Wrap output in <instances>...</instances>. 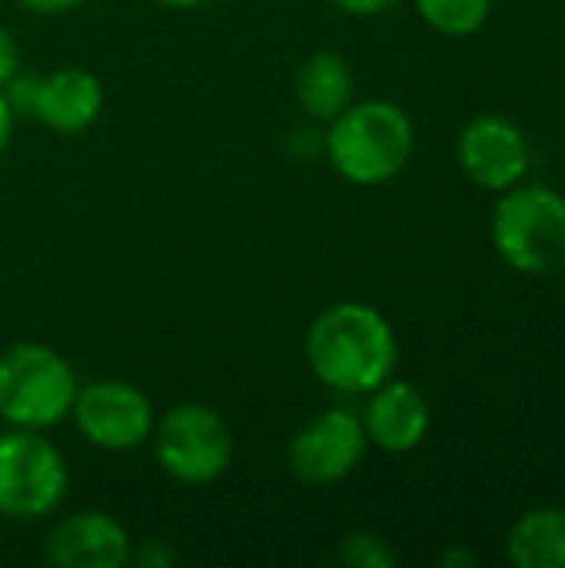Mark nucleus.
Returning a JSON list of instances; mask_svg holds the SVG:
<instances>
[{"instance_id":"f257e3e1","label":"nucleus","mask_w":565,"mask_h":568,"mask_svg":"<svg viewBox=\"0 0 565 568\" xmlns=\"http://www.w3.org/2000/svg\"><path fill=\"white\" fill-rule=\"evenodd\" d=\"M306 363L316 383L340 396H366L400 366L393 323L370 303L340 300L320 310L306 329Z\"/></svg>"},{"instance_id":"f03ea898","label":"nucleus","mask_w":565,"mask_h":568,"mask_svg":"<svg viewBox=\"0 0 565 568\" xmlns=\"http://www.w3.org/2000/svg\"><path fill=\"white\" fill-rule=\"evenodd\" d=\"M416 153L413 116L383 97L353 100L323 130V156L353 186L393 183Z\"/></svg>"},{"instance_id":"7ed1b4c3","label":"nucleus","mask_w":565,"mask_h":568,"mask_svg":"<svg viewBox=\"0 0 565 568\" xmlns=\"http://www.w3.org/2000/svg\"><path fill=\"white\" fill-rule=\"evenodd\" d=\"M80 379L70 359L37 339L0 349V423L50 433L73 413Z\"/></svg>"},{"instance_id":"20e7f679","label":"nucleus","mask_w":565,"mask_h":568,"mask_svg":"<svg viewBox=\"0 0 565 568\" xmlns=\"http://www.w3.org/2000/svg\"><path fill=\"white\" fill-rule=\"evenodd\" d=\"M496 256L523 276L565 273V196L543 183L500 193L490 216Z\"/></svg>"},{"instance_id":"39448f33","label":"nucleus","mask_w":565,"mask_h":568,"mask_svg":"<svg viewBox=\"0 0 565 568\" xmlns=\"http://www.w3.org/2000/svg\"><path fill=\"white\" fill-rule=\"evenodd\" d=\"M153 456L167 479L200 489L226 476L236 443L226 419L206 403H176L153 426Z\"/></svg>"},{"instance_id":"423d86ee","label":"nucleus","mask_w":565,"mask_h":568,"mask_svg":"<svg viewBox=\"0 0 565 568\" xmlns=\"http://www.w3.org/2000/svg\"><path fill=\"white\" fill-rule=\"evenodd\" d=\"M70 489L63 453L47 433L13 429L0 433V516L13 523H40L53 516Z\"/></svg>"},{"instance_id":"0eeeda50","label":"nucleus","mask_w":565,"mask_h":568,"mask_svg":"<svg viewBox=\"0 0 565 568\" xmlns=\"http://www.w3.org/2000/svg\"><path fill=\"white\" fill-rule=\"evenodd\" d=\"M70 419L90 446L103 453H133L150 443L157 409L150 396L127 379H90L80 383Z\"/></svg>"},{"instance_id":"6e6552de","label":"nucleus","mask_w":565,"mask_h":568,"mask_svg":"<svg viewBox=\"0 0 565 568\" xmlns=\"http://www.w3.org/2000/svg\"><path fill=\"white\" fill-rule=\"evenodd\" d=\"M370 439L360 413L330 406L306 419L286 443V466L306 486H336L366 459Z\"/></svg>"},{"instance_id":"1a4fd4ad","label":"nucleus","mask_w":565,"mask_h":568,"mask_svg":"<svg viewBox=\"0 0 565 568\" xmlns=\"http://www.w3.org/2000/svg\"><path fill=\"white\" fill-rule=\"evenodd\" d=\"M456 163L480 190L506 193L526 180L533 150L519 123L503 113H480L456 136Z\"/></svg>"},{"instance_id":"9d476101","label":"nucleus","mask_w":565,"mask_h":568,"mask_svg":"<svg viewBox=\"0 0 565 568\" xmlns=\"http://www.w3.org/2000/svg\"><path fill=\"white\" fill-rule=\"evenodd\" d=\"M43 559L57 568H123L133 559V539L117 516L80 509L47 532Z\"/></svg>"},{"instance_id":"9b49d317","label":"nucleus","mask_w":565,"mask_h":568,"mask_svg":"<svg viewBox=\"0 0 565 568\" xmlns=\"http://www.w3.org/2000/svg\"><path fill=\"white\" fill-rule=\"evenodd\" d=\"M360 419H363L370 446L390 456H406L420 449L433 426L430 399L413 383L396 379V376L376 386L373 393H366V406Z\"/></svg>"},{"instance_id":"f8f14e48","label":"nucleus","mask_w":565,"mask_h":568,"mask_svg":"<svg viewBox=\"0 0 565 568\" xmlns=\"http://www.w3.org/2000/svg\"><path fill=\"white\" fill-rule=\"evenodd\" d=\"M103 103L107 93L97 73L83 67H57L50 73H37L30 116L50 133L73 136L100 120Z\"/></svg>"},{"instance_id":"ddd939ff","label":"nucleus","mask_w":565,"mask_h":568,"mask_svg":"<svg viewBox=\"0 0 565 568\" xmlns=\"http://www.w3.org/2000/svg\"><path fill=\"white\" fill-rule=\"evenodd\" d=\"M293 100L306 120L326 126L356 100V77L343 53L313 50L293 73Z\"/></svg>"},{"instance_id":"4468645a","label":"nucleus","mask_w":565,"mask_h":568,"mask_svg":"<svg viewBox=\"0 0 565 568\" xmlns=\"http://www.w3.org/2000/svg\"><path fill=\"white\" fill-rule=\"evenodd\" d=\"M506 559L516 568H565V509L523 513L506 536Z\"/></svg>"},{"instance_id":"2eb2a0df","label":"nucleus","mask_w":565,"mask_h":568,"mask_svg":"<svg viewBox=\"0 0 565 568\" xmlns=\"http://www.w3.org/2000/svg\"><path fill=\"white\" fill-rule=\"evenodd\" d=\"M420 20L443 37H473L493 17V0H413Z\"/></svg>"},{"instance_id":"dca6fc26","label":"nucleus","mask_w":565,"mask_h":568,"mask_svg":"<svg viewBox=\"0 0 565 568\" xmlns=\"http://www.w3.org/2000/svg\"><path fill=\"white\" fill-rule=\"evenodd\" d=\"M336 562L353 568H393L400 559H396L393 546L383 536H376V532H350L336 546Z\"/></svg>"},{"instance_id":"f3484780","label":"nucleus","mask_w":565,"mask_h":568,"mask_svg":"<svg viewBox=\"0 0 565 568\" xmlns=\"http://www.w3.org/2000/svg\"><path fill=\"white\" fill-rule=\"evenodd\" d=\"M33 87H37V73H23V70H17V73L0 87V93H3V97H7V103L13 106L17 120H20V116H30Z\"/></svg>"},{"instance_id":"a211bd4d","label":"nucleus","mask_w":565,"mask_h":568,"mask_svg":"<svg viewBox=\"0 0 565 568\" xmlns=\"http://www.w3.org/2000/svg\"><path fill=\"white\" fill-rule=\"evenodd\" d=\"M176 552L170 549V542H143V546H137L133 549V559L130 562H137V566H143V568H170V566H176Z\"/></svg>"},{"instance_id":"6ab92c4d","label":"nucleus","mask_w":565,"mask_h":568,"mask_svg":"<svg viewBox=\"0 0 565 568\" xmlns=\"http://www.w3.org/2000/svg\"><path fill=\"white\" fill-rule=\"evenodd\" d=\"M340 13L346 17H360V20H370V17H383L390 10H396L403 0H330Z\"/></svg>"},{"instance_id":"aec40b11","label":"nucleus","mask_w":565,"mask_h":568,"mask_svg":"<svg viewBox=\"0 0 565 568\" xmlns=\"http://www.w3.org/2000/svg\"><path fill=\"white\" fill-rule=\"evenodd\" d=\"M20 10H27L30 17H70L77 13L87 0H13Z\"/></svg>"},{"instance_id":"412c9836","label":"nucleus","mask_w":565,"mask_h":568,"mask_svg":"<svg viewBox=\"0 0 565 568\" xmlns=\"http://www.w3.org/2000/svg\"><path fill=\"white\" fill-rule=\"evenodd\" d=\"M20 70V43L10 27L0 23V87Z\"/></svg>"},{"instance_id":"4be33fe9","label":"nucleus","mask_w":565,"mask_h":568,"mask_svg":"<svg viewBox=\"0 0 565 568\" xmlns=\"http://www.w3.org/2000/svg\"><path fill=\"white\" fill-rule=\"evenodd\" d=\"M13 126H17V113H13V106L7 103V97L0 93V156L7 153L10 140H13Z\"/></svg>"},{"instance_id":"5701e85b","label":"nucleus","mask_w":565,"mask_h":568,"mask_svg":"<svg viewBox=\"0 0 565 568\" xmlns=\"http://www.w3.org/2000/svg\"><path fill=\"white\" fill-rule=\"evenodd\" d=\"M440 566H446V568H473V566H476V556H473L470 549L456 546V549H446V552L440 556Z\"/></svg>"},{"instance_id":"b1692460","label":"nucleus","mask_w":565,"mask_h":568,"mask_svg":"<svg viewBox=\"0 0 565 568\" xmlns=\"http://www.w3.org/2000/svg\"><path fill=\"white\" fill-rule=\"evenodd\" d=\"M157 7H163V10H200V7H206L210 0H153Z\"/></svg>"}]
</instances>
